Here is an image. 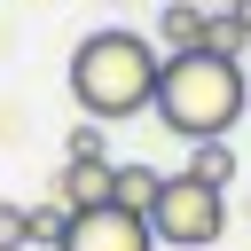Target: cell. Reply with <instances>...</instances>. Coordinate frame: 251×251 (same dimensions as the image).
<instances>
[{
  "mask_svg": "<svg viewBox=\"0 0 251 251\" xmlns=\"http://www.w3.org/2000/svg\"><path fill=\"white\" fill-rule=\"evenodd\" d=\"M157 71H165V47H157V39H141V31H126V24L86 31V39L71 47V102H78V118H94V126H126V118H141V110L157 102Z\"/></svg>",
  "mask_w": 251,
  "mask_h": 251,
  "instance_id": "obj_1",
  "label": "cell"
},
{
  "mask_svg": "<svg viewBox=\"0 0 251 251\" xmlns=\"http://www.w3.org/2000/svg\"><path fill=\"white\" fill-rule=\"evenodd\" d=\"M157 126L173 141H220L243 110H251V78H243V55H220V47H188V55H165L157 71Z\"/></svg>",
  "mask_w": 251,
  "mask_h": 251,
  "instance_id": "obj_2",
  "label": "cell"
},
{
  "mask_svg": "<svg viewBox=\"0 0 251 251\" xmlns=\"http://www.w3.org/2000/svg\"><path fill=\"white\" fill-rule=\"evenodd\" d=\"M149 227H157V243H173V251H204V243L227 235V188H212V180H196V173H165V188H157V204H149Z\"/></svg>",
  "mask_w": 251,
  "mask_h": 251,
  "instance_id": "obj_3",
  "label": "cell"
},
{
  "mask_svg": "<svg viewBox=\"0 0 251 251\" xmlns=\"http://www.w3.org/2000/svg\"><path fill=\"white\" fill-rule=\"evenodd\" d=\"M63 251H157V227H149V212L94 204V212H71V235H63Z\"/></svg>",
  "mask_w": 251,
  "mask_h": 251,
  "instance_id": "obj_4",
  "label": "cell"
},
{
  "mask_svg": "<svg viewBox=\"0 0 251 251\" xmlns=\"http://www.w3.org/2000/svg\"><path fill=\"white\" fill-rule=\"evenodd\" d=\"M55 196H63L71 212L118 204V157H63V173H55Z\"/></svg>",
  "mask_w": 251,
  "mask_h": 251,
  "instance_id": "obj_5",
  "label": "cell"
},
{
  "mask_svg": "<svg viewBox=\"0 0 251 251\" xmlns=\"http://www.w3.org/2000/svg\"><path fill=\"white\" fill-rule=\"evenodd\" d=\"M157 47H165V55L212 47V8H196V0H173V8H157Z\"/></svg>",
  "mask_w": 251,
  "mask_h": 251,
  "instance_id": "obj_6",
  "label": "cell"
},
{
  "mask_svg": "<svg viewBox=\"0 0 251 251\" xmlns=\"http://www.w3.org/2000/svg\"><path fill=\"white\" fill-rule=\"evenodd\" d=\"M188 173L212 180V188H235V149H227V133H220V141H188Z\"/></svg>",
  "mask_w": 251,
  "mask_h": 251,
  "instance_id": "obj_7",
  "label": "cell"
},
{
  "mask_svg": "<svg viewBox=\"0 0 251 251\" xmlns=\"http://www.w3.org/2000/svg\"><path fill=\"white\" fill-rule=\"evenodd\" d=\"M157 188H165V173H157V165H118V204H126V212H149V204H157Z\"/></svg>",
  "mask_w": 251,
  "mask_h": 251,
  "instance_id": "obj_8",
  "label": "cell"
},
{
  "mask_svg": "<svg viewBox=\"0 0 251 251\" xmlns=\"http://www.w3.org/2000/svg\"><path fill=\"white\" fill-rule=\"evenodd\" d=\"M63 235H71V204H63V196H47V204H31V243H47V251H63Z\"/></svg>",
  "mask_w": 251,
  "mask_h": 251,
  "instance_id": "obj_9",
  "label": "cell"
},
{
  "mask_svg": "<svg viewBox=\"0 0 251 251\" xmlns=\"http://www.w3.org/2000/svg\"><path fill=\"white\" fill-rule=\"evenodd\" d=\"M212 47L220 55H243L251 47V8H212Z\"/></svg>",
  "mask_w": 251,
  "mask_h": 251,
  "instance_id": "obj_10",
  "label": "cell"
},
{
  "mask_svg": "<svg viewBox=\"0 0 251 251\" xmlns=\"http://www.w3.org/2000/svg\"><path fill=\"white\" fill-rule=\"evenodd\" d=\"M0 251H31V204L0 196Z\"/></svg>",
  "mask_w": 251,
  "mask_h": 251,
  "instance_id": "obj_11",
  "label": "cell"
},
{
  "mask_svg": "<svg viewBox=\"0 0 251 251\" xmlns=\"http://www.w3.org/2000/svg\"><path fill=\"white\" fill-rule=\"evenodd\" d=\"M71 157H110V141H102V126H94V118H78V126H71Z\"/></svg>",
  "mask_w": 251,
  "mask_h": 251,
  "instance_id": "obj_12",
  "label": "cell"
},
{
  "mask_svg": "<svg viewBox=\"0 0 251 251\" xmlns=\"http://www.w3.org/2000/svg\"><path fill=\"white\" fill-rule=\"evenodd\" d=\"M220 8H251V0H220Z\"/></svg>",
  "mask_w": 251,
  "mask_h": 251,
  "instance_id": "obj_13",
  "label": "cell"
}]
</instances>
